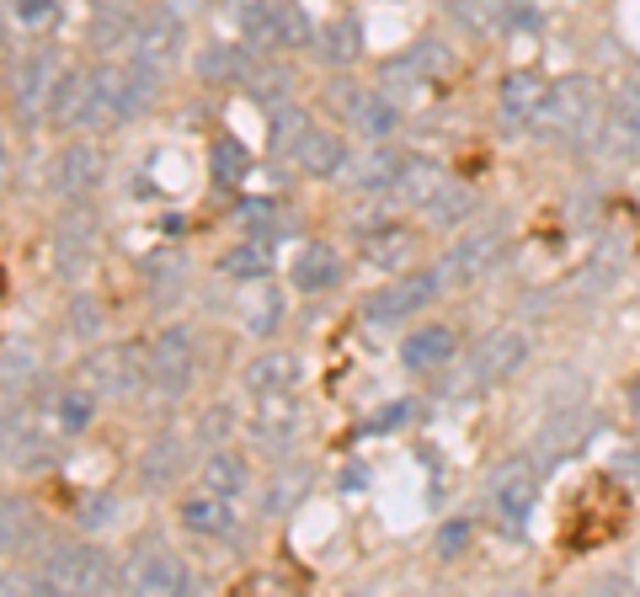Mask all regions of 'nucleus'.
<instances>
[{
	"instance_id": "33",
	"label": "nucleus",
	"mask_w": 640,
	"mask_h": 597,
	"mask_svg": "<svg viewBox=\"0 0 640 597\" xmlns=\"http://www.w3.org/2000/svg\"><path fill=\"white\" fill-rule=\"evenodd\" d=\"M294 433V405L283 395H262V416H256V438H267V443H278Z\"/></svg>"
},
{
	"instance_id": "2",
	"label": "nucleus",
	"mask_w": 640,
	"mask_h": 597,
	"mask_svg": "<svg viewBox=\"0 0 640 597\" xmlns=\"http://www.w3.org/2000/svg\"><path fill=\"white\" fill-rule=\"evenodd\" d=\"M593 118H598V85L593 80L587 76L550 80V96H545V113H539V123L550 134H576V128H587Z\"/></svg>"
},
{
	"instance_id": "13",
	"label": "nucleus",
	"mask_w": 640,
	"mask_h": 597,
	"mask_svg": "<svg viewBox=\"0 0 640 597\" xmlns=\"http://www.w3.org/2000/svg\"><path fill=\"white\" fill-rule=\"evenodd\" d=\"M288 160H294L305 176H336V171L347 165V145H342V134H331V128H316V123H310V134L299 139V150H294Z\"/></svg>"
},
{
	"instance_id": "6",
	"label": "nucleus",
	"mask_w": 640,
	"mask_h": 597,
	"mask_svg": "<svg viewBox=\"0 0 640 597\" xmlns=\"http://www.w3.org/2000/svg\"><path fill=\"white\" fill-rule=\"evenodd\" d=\"M523 358H528V342H523L518 331H491L470 353V374H476L480 384H502V379H513L523 368Z\"/></svg>"
},
{
	"instance_id": "45",
	"label": "nucleus",
	"mask_w": 640,
	"mask_h": 597,
	"mask_svg": "<svg viewBox=\"0 0 640 597\" xmlns=\"http://www.w3.org/2000/svg\"><path fill=\"white\" fill-rule=\"evenodd\" d=\"M203 5H208V0H160V11H171V16H182V22H187V16H198Z\"/></svg>"
},
{
	"instance_id": "28",
	"label": "nucleus",
	"mask_w": 640,
	"mask_h": 597,
	"mask_svg": "<svg viewBox=\"0 0 640 597\" xmlns=\"http://www.w3.org/2000/svg\"><path fill=\"white\" fill-rule=\"evenodd\" d=\"M310 38H316V33H310L305 11H299L294 0H273V43H283V48H305Z\"/></svg>"
},
{
	"instance_id": "4",
	"label": "nucleus",
	"mask_w": 640,
	"mask_h": 597,
	"mask_svg": "<svg viewBox=\"0 0 640 597\" xmlns=\"http://www.w3.org/2000/svg\"><path fill=\"white\" fill-rule=\"evenodd\" d=\"M187 565L171 555V550H160V544H145L139 555L123 565V587L128 593H156V597H176L187 593Z\"/></svg>"
},
{
	"instance_id": "11",
	"label": "nucleus",
	"mask_w": 640,
	"mask_h": 597,
	"mask_svg": "<svg viewBox=\"0 0 640 597\" xmlns=\"http://www.w3.org/2000/svg\"><path fill=\"white\" fill-rule=\"evenodd\" d=\"M640 150V80H630L603 123V156H636Z\"/></svg>"
},
{
	"instance_id": "8",
	"label": "nucleus",
	"mask_w": 640,
	"mask_h": 597,
	"mask_svg": "<svg viewBox=\"0 0 640 597\" xmlns=\"http://www.w3.org/2000/svg\"><path fill=\"white\" fill-rule=\"evenodd\" d=\"M80 379H85L96 395H123V390H134V379H145V368L134 363L128 347H96L91 358L80 363Z\"/></svg>"
},
{
	"instance_id": "1",
	"label": "nucleus",
	"mask_w": 640,
	"mask_h": 597,
	"mask_svg": "<svg viewBox=\"0 0 640 597\" xmlns=\"http://www.w3.org/2000/svg\"><path fill=\"white\" fill-rule=\"evenodd\" d=\"M113 582H118V571L107 565V555L102 550H85V544L54 550L38 576L43 593H70V597H96V593H107Z\"/></svg>"
},
{
	"instance_id": "24",
	"label": "nucleus",
	"mask_w": 640,
	"mask_h": 597,
	"mask_svg": "<svg viewBox=\"0 0 640 597\" xmlns=\"http://www.w3.org/2000/svg\"><path fill=\"white\" fill-rule=\"evenodd\" d=\"M363 251H368V262H374V267H405V256H411V236H405L400 225H385V230H368Z\"/></svg>"
},
{
	"instance_id": "35",
	"label": "nucleus",
	"mask_w": 640,
	"mask_h": 597,
	"mask_svg": "<svg viewBox=\"0 0 640 597\" xmlns=\"http://www.w3.org/2000/svg\"><path fill=\"white\" fill-rule=\"evenodd\" d=\"M305 134H310V118H305L299 107H283L278 118H273V150H278V156H294Z\"/></svg>"
},
{
	"instance_id": "10",
	"label": "nucleus",
	"mask_w": 640,
	"mask_h": 597,
	"mask_svg": "<svg viewBox=\"0 0 640 597\" xmlns=\"http://www.w3.org/2000/svg\"><path fill=\"white\" fill-rule=\"evenodd\" d=\"M545 96H550V80L539 76V70H513V76L502 80V91H496V107H502L507 123H539Z\"/></svg>"
},
{
	"instance_id": "21",
	"label": "nucleus",
	"mask_w": 640,
	"mask_h": 597,
	"mask_svg": "<svg viewBox=\"0 0 640 597\" xmlns=\"http://www.w3.org/2000/svg\"><path fill=\"white\" fill-rule=\"evenodd\" d=\"M342 278V256L331 251V245H305L299 256H294V283L299 288H310V294H320V288H331V283Z\"/></svg>"
},
{
	"instance_id": "22",
	"label": "nucleus",
	"mask_w": 640,
	"mask_h": 597,
	"mask_svg": "<svg viewBox=\"0 0 640 597\" xmlns=\"http://www.w3.org/2000/svg\"><path fill=\"white\" fill-rule=\"evenodd\" d=\"M182 523L193 528V533H225L230 528V496H219V491H193L187 502H182Z\"/></svg>"
},
{
	"instance_id": "32",
	"label": "nucleus",
	"mask_w": 640,
	"mask_h": 597,
	"mask_svg": "<svg viewBox=\"0 0 640 597\" xmlns=\"http://www.w3.org/2000/svg\"><path fill=\"white\" fill-rule=\"evenodd\" d=\"M240 320H245V331H251V336H273V331H278V320H283V299L278 294H256V299H245Z\"/></svg>"
},
{
	"instance_id": "26",
	"label": "nucleus",
	"mask_w": 640,
	"mask_h": 597,
	"mask_svg": "<svg viewBox=\"0 0 640 597\" xmlns=\"http://www.w3.org/2000/svg\"><path fill=\"white\" fill-rule=\"evenodd\" d=\"M208 165H214V182H219V187H236V182H245V171H251V156H245L240 139H214Z\"/></svg>"
},
{
	"instance_id": "42",
	"label": "nucleus",
	"mask_w": 640,
	"mask_h": 597,
	"mask_svg": "<svg viewBox=\"0 0 640 597\" xmlns=\"http://www.w3.org/2000/svg\"><path fill=\"white\" fill-rule=\"evenodd\" d=\"M459 214H465V193H443V198L433 203V219H438V225L459 219Z\"/></svg>"
},
{
	"instance_id": "25",
	"label": "nucleus",
	"mask_w": 640,
	"mask_h": 597,
	"mask_svg": "<svg viewBox=\"0 0 640 597\" xmlns=\"http://www.w3.org/2000/svg\"><path fill=\"white\" fill-rule=\"evenodd\" d=\"M454 11H459V22L465 27H476V33H502L507 22H513V5L507 0H454Z\"/></svg>"
},
{
	"instance_id": "44",
	"label": "nucleus",
	"mask_w": 640,
	"mask_h": 597,
	"mask_svg": "<svg viewBox=\"0 0 640 597\" xmlns=\"http://www.w3.org/2000/svg\"><path fill=\"white\" fill-rule=\"evenodd\" d=\"M405 416H416V405H390V411H379V416H374V427L385 433V427H400Z\"/></svg>"
},
{
	"instance_id": "40",
	"label": "nucleus",
	"mask_w": 640,
	"mask_h": 597,
	"mask_svg": "<svg viewBox=\"0 0 640 597\" xmlns=\"http://www.w3.org/2000/svg\"><path fill=\"white\" fill-rule=\"evenodd\" d=\"M396 171H400V160L390 156H374V160H363V171H358V187H396Z\"/></svg>"
},
{
	"instance_id": "23",
	"label": "nucleus",
	"mask_w": 640,
	"mask_h": 597,
	"mask_svg": "<svg viewBox=\"0 0 640 597\" xmlns=\"http://www.w3.org/2000/svg\"><path fill=\"white\" fill-rule=\"evenodd\" d=\"M245 475H251V470H245V459H240V454H214V459L203 464L198 485H203V491H219V496H230V502H236L240 491H245Z\"/></svg>"
},
{
	"instance_id": "29",
	"label": "nucleus",
	"mask_w": 640,
	"mask_h": 597,
	"mask_svg": "<svg viewBox=\"0 0 640 597\" xmlns=\"http://www.w3.org/2000/svg\"><path fill=\"white\" fill-rule=\"evenodd\" d=\"M396 107L385 102V96H374V91H363V96H353V123H358L363 134H374V139H385L390 128H396Z\"/></svg>"
},
{
	"instance_id": "16",
	"label": "nucleus",
	"mask_w": 640,
	"mask_h": 597,
	"mask_svg": "<svg viewBox=\"0 0 640 597\" xmlns=\"http://www.w3.org/2000/svg\"><path fill=\"white\" fill-rule=\"evenodd\" d=\"M448 358H454V331H448V325H427V331L405 336V347H400V363H405L411 374H433V368H443Z\"/></svg>"
},
{
	"instance_id": "9",
	"label": "nucleus",
	"mask_w": 640,
	"mask_h": 597,
	"mask_svg": "<svg viewBox=\"0 0 640 597\" xmlns=\"http://www.w3.org/2000/svg\"><path fill=\"white\" fill-rule=\"evenodd\" d=\"M448 193V176H443L438 160L427 156H405L396 171V198L405 203V208H433V203Z\"/></svg>"
},
{
	"instance_id": "46",
	"label": "nucleus",
	"mask_w": 640,
	"mask_h": 597,
	"mask_svg": "<svg viewBox=\"0 0 640 597\" xmlns=\"http://www.w3.org/2000/svg\"><path fill=\"white\" fill-rule=\"evenodd\" d=\"M614 464H625V475H630V480H640V454H619Z\"/></svg>"
},
{
	"instance_id": "17",
	"label": "nucleus",
	"mask_w": 640,
	"mask_h": 597,
	"mask_svg": "<svg viewBox=\"0 0 640 597\" xmlns=\"http://www.w3.org/2000/svg\"><path fill=\"white\" fill-rule=\"evenodd\" d=\"M48 113L59 128H85L91 123V76H76V70L59 76L54 96H48Z\"/></svg>"
},
{
	"instance_id": "43",
	"label": "nucleus",
	"mask_w": 640,
	"mask_h": 597,
	"mask_svg": "<svg viewBox=\"0 0 640 597\" xmlns=\"http://www.w3.org/2000/svg\"><path fill=\"white\" fill-rule=\"evenodd\" d=\"M113 507H118L113 496H96V502H85V513H80V523H91V528H96V523H113Z\"/></svg>"
},
{
	"instance_id": "36",
	"label": "nucleus",
	"mask_w": 640,
	"mask_h": 597,
	"mask_svg": "<svg viewBox=\"0 0 640 597\" xmlns=\"http://www.w3.org/2000/svg\"><path fill=\"white\" fill-rule=\"evenodd\" d=\"M245 70H251V65H245V54H240L236 43H219V48H214V54H203V76H225V80H236V76H245Z\"/></svg>"
},
{
	"instance_id": "3",
	"label": "nucleus",
	"mask_w": 640,
	"mask_h": 597,
	"mask_svg": "<svg viewBox=\"0 0 640 597\" xmlns=\"http://www.w3.org/2000/svg\"><path fill=\"white\" fill-rule=\"evenodd\" d=\"M145 379L156 384L160 395H182L187 379H193V336L176 331V325L160 331L150 342V353H145Z\"/></svg>"
},
{
	"instance_id": "5",
	"label": "nucleus",
	"mask_w": 640,
	"mask_h": 597,
	"mask_svg": "<svg viewBox=\"0 0 640 597\" xmlns=\"http://www.w3.org/2000/svg\"><path fill=\"white\" fill-rule=\"evenodd\" d=\"M448 283V273H411V278H400L390 283L385 294H374L368 305H363V315L368 320H405V315H416L422 305H433L438 299V288Z\"/></svg>"
},
{
	"instance_id": "39",
	"label": "nucleus",
	"mask_w": 640,
	"mask_h": 597,
	"mask_svg": "<svg viewBox=\"0 0 640 597\" xmlns=\"http://www.w3.org/2000/svg\"><path fill=\"white\" fill-rule=\"evenodd\" d=\"M470 539H476V528H470V523H443V528H438V555L443 560H459Z\"/></svg>"
},
{
	"instance_id": "27",
	"label": "nucleus",
	"mask_w": 640,
	"mask_h": 597,
	"mask_svg": "<svg viewBox=\"0 0 640 597\" xmlns=\"http://www.w3.org/2000/svg\"><path fill=\"white\" fill-rule=\"evenodd\" d=\"M219 267H225L230 278H267V273H273V251H267V240H240Z\"/></svg>"
},
{
	"instance_id": "18",
	"label": "nucleus",
	"mask_w": 640,
	"mask_h": 597,
	"mask_svg": "<svg viewBox=\"0 0 640 597\" xmlns=\"http://www.w3.org/2000/svg\"><path fill=\"white\" fill-rule=\"evenodd\" d=\"M96 176H102L96 145H65L59 160H54V182H59V193H85V187H96Z\"/></svg>"
},
{
	"instance_id": "14",
	"label": "nucleus",
	"mask_w": 640,
	"mask_h": 597,
	"mask_svg": "<svg viewBox=\"0 0 640 597\" xmlns=\"http://www.w3.org/2000/svg\"><path fill=\"white\" fill-rule=\"evenodd\" d=\"M294 379H299V358H294V353H278V347L245 363V390H256V395H288Z\"/></svg>"
},
{
	"instance_id": "31",
	"label": "nucleus",
	"mask_w": 640,
	"mask_h": 597,
	"mask_svg": "<svg viewBox=\"0 0 640 597\" xmlns=\"http://www.w3.org/2000/svg\"><path fill=\"white\" fill-rule=\"evenodd\" d=\"M54 416H59V427H65V433H85V427H91V416H96V390H91V384H85V390H65Z\"/></svg>"
},
{
	"instance_id": "47",
	"label": "nucleus",
	"mask_w": 640,
	"mask_h": 597,
	"mask_svg": "<svg viewBox=\"0 0 640 597\" xmlns=\"http://www.w3.org/2000/svg\"><path fill=\"white\" fill-rule=\"evenodd\" d=\"M636 411H640V384H636Z\"/></svg>"
},
{
	"instance_id": "7",
	"label": "nucleus",
	"mask_w": 640,
	"mask_h": 597,
	"mask_svg": "<svg viewBox=\"0 0 640 597\" xmlns=\"http://www.w3.org/2000/svg\"><path fill=\"white\" fill-rule=\"evenodd\" d=\"M491 502H496V513L513 523V528H523L528 513H534V502H539V480H534V470H528L523 459L502 464L496 480H491Z\"/></svg>"
},
{
	"instance_id": "30",
	"label": "nucleus",
	"mask_w": 640,
	"mask_h": 597,
	"mask_svg": "<svg viewBox=\"0 0 640 597\" xmlns=\"http://www.w3.org/2000/svg\"><path fill=\"white\" fill-rule=\"evenodd\" d=\"M358 48H363V33H358V22H353V16H342V22H331V27L320 33V54H325L331 65L358 59Z\"/></svg>"
},
{
	"instance_id": "15",
	"label": "nucleus",
	"mask_w": 640,
	"mask_h": 597,
	"mask_svg": "<svg viewBox=\"0 0 640 597\" xmlns=\"http://www.w3.org/2000/svg\"><path fill=\"white\" fill-rule=\"evenodd\" d=\"M502 251V236L496 230H480V236L459 240L454 251H448V262H443V273H448V283H470L480 278L485 267H491V256Z\"/></svg>"
},
{
	"instance_id": "20",
	"label": "nucleus",
	"mask_w": 640,
	"mask_h": 597,
	"mask_svg": "<svg viewBox=\"0 0 640 597\" xmlns=\"http://www.w3.org/2000/svg\"><path fill=\"white\" fill-rule=\"evenodd\" d=\"M390 70H405V80H448L454 76V54L438 38L411 43L400 59H390Z\"/></svg>"
},
{
	"instance_id": "12",
	"label": "nucleus",
	"mask_w": 640,
	"mask_h": 597,
	"mask_svg": "<svg viewBox=\"0 0 640 597\" xmlns=\"http://www.w3.org/2000/svg\"><path fill=\"white\" fill-rule=\"evenodd\" d=\"M176 48H182V16H171V11H160L156 22H145V27H134V54L150 70H165L176 59Z\"/></svg>"
},
{
	"instance_id": "34",
	"label": "nucleus",
	"mask_w": 640,
	"mask_h": 597,
	"mask_svg": "<svg viewBox=\"0 0 640 597\" xmlns=\"http://www.w3.org/2000/svg\"><path fill=\"white\" fill-rule=\"evenodd\" d=\"M176 459H182V443L160 438L156 448L145 454V485H171V480H176V470H182Z\"/></svg>"
},
{
	"instance_id": "41",
	"label": "nucleus",
	"mask_w": 640,
	"mask_h": 597,
	"mask_svg": "<svg viewBox=\"0 0 640 597\" xmlns=\"http://www.w3.org/2000/svg\"><path fill=\"white\" fill-rule=\"evenodd\" d=\"M5 5H11V16H16L22 27H38V22L54 16V0H5Z\"/></svg>"
},
{
	"instance_id": "38",
	"label": "nucleus",
	"mask_w": 640,
	"mask_h": 597,
	"mask_svg": "<svg viewBox=\"0 0 640 597\" xmlns=\"http://www.w3.org/2000/svg\"><path fill=\"white\" fill-rule=\"evenodd\" d=\"M27 374H33V353L22 342H5V390L16 395V384H27Z\"/></svg>"
},
{
	"instance_id": "19",
	"label": "nucleus",
	"mask_w": 640,
	"mask_h": 597,
	"mask_svg": "<svg viewBox=\"0 0 640 597\" xmlns=\"http://www.w3.org/2000/svg\"><path fill=\"white\" fill-rule=\"evenodd\" d=\"M54 85H59V65H54V54H33V59L11 76V96H16L22 107H43V102L54 96Z\"/></svg>"
},
{
	"instance_id": "37",
	"label": "nucleus",
	"mask_w": 640,
	"mask_h": 597,
	"mask_svg": "<svg viewBox=\"0 0 640 597\" xmlns=\"http://www.w3.org/2000/svg\"><path fill=\"white\" fill-rule=\"evenodd\" d=\"M0 518H5V550L16 555V550H22V544L33 539V518H27V502L5 496V513H0Z\"/></svg>"
}]
</instances>
